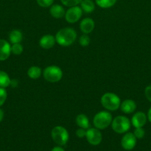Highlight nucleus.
<instances>
[{"mask_svg": "<svg viewBox=\"0 0 151 151\" xmlns=\"http://www.w3.org/2000/svg\"><path fill=\"white\" fill-rule=\"evenodd\" d=\"M65 10L60 4H52L50 8V14L55 19H62L65 15Z\"/></svg>", "mask_w": 151, "mask_h": 151, "instance_id": "2eb2a0df", "label": "nucleus"}, {"mask_svg": "<svg viewBox=\"0 0 151 151\" xmlns=\"http://www.w3.org/2000/svg\"><path fill=\"white\" fill-rule=\"evenodd\" d=\"M10 86H11L13 88H15L18 86V81L16 80H11L10 81Z\"/></svg>", "mask_w": 151, "mask_h": 151, "instance_id": "c756f323", "label": "nucleus"}, {"mask_svg": "<svg viewBox=\"0 0 151 151\" xmlns=\"http://www.w3.org/2000/svg\"><path fill=\"white\" fill-rule=\"evenodd\" d=\"M82 0H61L62 4L67 7H73V6H77L80 4Z\"/></svg>", "mask_w": 151, "mask_h": 151, "instance_id": "b1692460", "label": "nucleus"}, {"mask_svg": "<svg viewBox=\"0 0 151 151\" xmlns=\"http://www.w3.org/2000/svg\"><path fill=\"white\" fill-rule=\"evenodd\" d=\"M147 119H148V120L150 121V122H151V107L150 108V109H149V111H148V113H147Z\"/></svg>", "mask_w": 151, "mask_h": 151, "instance_id": "473e14b6", "label": "nucleus"}, {"mask_svg": "<svg viewBox=\"0 0 151 151\" xmlns=\"http://www.w3.org/2000/svg\"><path fill=\"white\" fill-rule=\"evenodd\" d=\"M77 33L74 29L71 27H65L59 29L56 33V41L62 47H68L75 42Z\"/></svg>", "mask_w": 151, "mask_h": 151, "instance_id": "f257e3e1", "label": "nucleus"}, {"mask_svg": "<svg viewBox=\"0 0 151 151\" xmlns=\"http://www.w3.org/2000/svg\"><path fill=\"white\" fill-rule=\"evenodd\" d=\"M7 97V91L4 88H1L0 87V107L4 105L5 103Z\"/></svg>", "mask_w": 151, "mask_h": 151, "instance_id": "393cba45", "label": "nucleus"}, {"mask_svg": "<svg viewBox=\"0 0 151 151\" xmlns=\"http://www.w3.org/2000/svg\"><path fill=\"white\" fill-rule=\"evenodd\" d=\"M82 11L86 13H90L95 10V4L93 0H82L80 3Z\"/></svg>", "mask_w": 151, "mask_h": 151, "instance_id": "a211bd4d", "label": "nucleus"}, {"mask_svg": "<svg viewBox=\"0 0 151 151\" xmlns=\"http://www.w3.org/2000/svg\"><path fill=\"white\" fill-rule=\"evenodd\" d=\"M147 116L144 112H136L131 119V123L135 128H143L147 122Z\"/></svg>", "mask_w": 151, "mask_h": 151, "instance_id": "9b49d317", "label": "nucleus"}, {"mask_svg": "<svg viewBox=\"0 0 151 151\" xmlns=\"http://www.w3.org/2000/svg\"><path fill=\"white\" fill-rule=\"evenodd\" d=\"M133 134H134L135 137H136V139H142L144 137L145 131L142 128H136Z\"/></svg>", "mask_w": 151, "mask_h": 151, "instance_id": "bb28decb", "label": "nucleus"}, {"mask_svg": "<svg viewBox=\"0 0 151 151\" xmlns=\"http://www.w3.org/2000/svg\"><path fill=\"white\" fill-rule=\"evenodd\" d=\"M137 139L133 133H126L121 140V145L126 150H131L136 147Z\"/></svg>", "mask_w": 151, "mask_h": 151, "instance_id": "1a4fd4ad", "label": "nucleus"}, {"mask_svg": "<svg viewBox=\"0 0 151 151\" xmlns=\"http://www.w3.org/2000/svg\"><path fill=\"white\" fill-rule=\"evenodd\" d=\"M56 42V38L53 35L47 34V35H43L40 38L39 45L41 48L44 49V50H49L54 47Z\"/></svg>", "mask_w": 151, "mask_h": 151, "instance_id": "f8f14e48", "label": "nucleus"}, {"mask_svg": "<svg viewBox=\"0 0 151 151\" xmlns=\"http://www.w3.org/2000/svg\"><path fill=\"white\" fill-rule=\"evenodd\" d=\"M51 151H65V150L62 147H60V146H56V147H53Z\"/></svg>", "mask_w": 151, "mask_h": 151, "instance_id": "7c9ffc66", "label": "nucleus"}, {"mask_svg": "<svg viewBox=\"0 0 151 151\" xmlns=\"http://www.w3.org/2000/svg\"><path fill=\"white\" fill-rule=\"evenodd\" d=\"M76 136L78 138H84V137H85L86 135V129L79 128L78 129L76 130Z\"/></svg>", "mask_w": 151, "mask_h": 151, "instance_id": "c85d7f7f", "label": "nucleus"}, {"mask_svg": "<svg viewBox=\"0 0 151 151\" xmlns=\"http://www.w3.org/2000/svg\"><path fill=\"white\" fill-rule=\"evenodd\" d=\"M63 72L57 66H49L43 71V77L49 83H57L62 80Z\"/></svg>", "mask_w": 151, "mask_h": 151, "instance_id": "423d86ee", "label": "nucleus"}, {"mask_svg": "<svg viewBox=\"0 0 151 151\" xmlns=\"http://www.w3.org/2000/svg\"><path fill=\"white\" fill-rule=\"evenodd\" d=\"M51 137L55 143L59 146H63L67 144L69 139V134L66 128L58 125L54 127L51 131Z\"/></svg>", "mask_w": 151, "mask_h": 151, "instance_id": "39448f33", "label": "nucleus"}, {"mask_svg": "<svg viewBox=\"0 0 151 151\" xmlns=\"http://www.w3.org/2000/svg\"><path fill=\"white\" fill-rule=\"evenodd\" d=\"M144 94L148 101L151 102V85L147 86L144 89Z\"/></svg>", "mask_w": 151, "mask_h": 151, "instance_id": "cd10ccee", "label": "nucleus"}, {"mask_svg": "<svg viewBox=\"0 0 151 151\" xmlns=\"http://www.w3.org/2000/svg\"><path fill=\"white\" fill-rule=\"evenodd\" d=\"M113 116L110 112L102 111L96 114L93 117V125L99 130H104L111 125Z\"/></svg>", "mask_w": 151, "mask_h": 151, "instance_id": "7ed1b4c3", "label": "nucleus"}, {"mask_svg": "<svg viewBox=\"0 0 151 151\" xmlns=\"http://www.w3.org/2000/svg\"><path fill=\"white\" fill-rule=\"evenodd\" d=\"M76 122L79 128H84V129H88L89 127H90L89 119L85 114H80L76 116Z\"/></svg>", "mask_w": 151, "mask_h": 151, "instance_id": "dca6fc26", "label": "nucleus"}, {"mask_svg": "<svg viewBox=\"0 0 151 151\" xmlns=\"http://www.w3.org/2000/svg\"><path fill=\"white\" fill-rule=\"evenodd\" d=\"M102 106L107 111H115L121 105V100L117 94L112 92L105 93L101 98Z\"/></svg>", "mask_w": 151, "mask_h": 151, "instance_id": "f03ea898", "label": "nucleus"}, {"mask_svg": "<svg viewBox=\"0 0 151 151\" xmlns=\"http://www.w3.org/2000/svg\"><path fill=\"white\" fill-rule=\"evenodd\" d=\"M23 52V47L20 43L18 44H13L11 46V53L16 55H19Z\"/></svg>", "mask_w": 151, "mask_h": 151, "instance_id": "4be33fe9", "label": "nucleus"}, {"mask_svg": "<svg viewBox=\"0 0 151 151\" xmlns=\"http://www.w3.org/2000/svg\"><path fill=\"white\" fill-rule=\"evenodd\" d=\"M86 139L91 145H99L102 141V135L100 130L97 128H88L86 130Z\"/></svg>", "mask_w": 151, "mask_h": 151, "instance_id": "6e6552de", "label": "nucleus"}, {"mask_svg": "<svg viewBox=\"0 0 151 151\" xmlns=\"http://www.w3.org/2000/svg\"><path fill=\"white\" fill-rule=\"evenodd\" d=\"M11 53V46L4 39H0V61L7 60Z\"/></svg>", "mask_w": 151, "mask_h": 151, "instance_id": "9d476101", "label": "nucleus"}, {"mask_svg": "<svg viewBox=\"0 0 151 151\" xmlns=\"http://www.w3.org/2000/svg\"><path fill=\"white\" fill-rule=\"evenodd\" d=\"M3 118H4V111H2V109H0V122L2 121Z\"/></svg>", "mask_w": 151, "mask_h": 151, "instance_id": "2f4dec72", "label": "nucleus"}, {"mask_svg": "<svg viewBox=\"0 0 151 151\" xmlns=\"http://www.w3.org/2000/svg\"><path fill=\"white\" fill-rule=\"evenodd\" d=\"M9 41L12 44H18L20 43L22 41V33L20 30L18 29H13V30L10 31L9 33Z\"/></svg>", "mask_w": 151, "mask_h": 151, "instance_id": "f3484780", "label": "nucleus"}, {"mask_svg": "<svg viewBox=\"0 0 151 151\" xmlns=\"http://www.w3.org/2000/svg\"><path fill=\"white\" fill-rule=\"evenodd\" d=\"M80 29L84 34H89L93 32L95 27V22L90 18H85L80 22Z\"/></svg>", "mask_w": 151, "mask_h": 151, "instance_id": "ddd939ff", "label": "nucleus"}, {"mask_svg": "<svg viewBox=\"0 0 151 151\" xmlns=\"http://www.w3.org/2000/svg\"><path fill=\"white\" fill-rule=\"evenodd\" d=\"M41 75V68L38 67V66H31L28 69V75L30 78L31 79H38V78H40Z\"/></svg>", "mask_w": 151, "mask_h": 151, "instance_id": "6ab92c4d", "label": "nucleus"}, {"mask_svg": "<svg viewBox=\"0 0 151 151\" xmlns=\"http://www.w3.org/2000/svg\"><path fill=\"white\" fill-rule=\"evenodd\" d=\"M37 4L42 7H49L53 4L54 0H36Z\"/></svg>", "mask_w": 151, "mask_h": 151, "instance_id": "a878e982", "label": "nucleus"}, {"mask_svg": "<svg viewBox=\"0 0 151 151\" xmlns=\"http://www.w3.org/2000/svg\"><path fill=\"white\" fill-rule=\"evenodd\" d=\"M120 109L123 113L129 114L133 113L135 111V110L136 109V103L133 100L127 99V100H124L122 103H121Z\"/></svg>", "mask_w": 151, "mask_h": 151, "instance_id": "4468645a", "label": "nucleus"}, {"mask_svg": "<svg viewBox=\"0 0 151 151\" xmlns=\"http://www.w3.org/2000/svg\"><path fill=\"white\" fill-rule=\"evenodd\" d=\"M95 1L102 8H110L116 3L117 0H95Z\"/></svg>", "mask_w": 151, "mask_h": 151, "instance_id": "412c9836", "label": "nucleus"}, {"mask_svg": "<svg viewBox=\"0 0 151 151\" xmlns=\"http://www.w3.org/2000/svg\"><path fill=\"white\" fill-rule=\"evenodd\" d=\"M11 79L9 77L8 74L4 71H0V87L1 88H7L10 86Z\"/></svg>", "mask_w": 151, "mask_h": 151, "instance_id": "aec40b11", "label": "nucleus"}, {"mask_svg": "<svg viewBox=\"0 0 151 151\" xmlns=\"http://www.w3.org/2000/svg\"><path fill=\"white\" fill-rule=\"evenodd\" d=\"M130 119L125 116H118L114 118L111 123L113 130L117 134H124L127 133L130 128Z\"/></svg>", "mask_w": 151, "mask_h": 151, "instance_id": "20e7f679", "label": "nucleus"}, {"mask_svg": "<svg viewBox=\"0 0 151 151\" xmlns=\"http://www.w3.org/2000/svg\"><path fill=\"white\" fill-rule=\"evenodd\" d=\"M82 10L79 6L70 7L65 12V17L67 22L70 24H73L78 22L82 16Z\"/></svg>", "mask_w": 151, "mask_h": 151, "instance_id": "0eeeda50", "label": "nucleus"}, {"mask_svg": "<svg viewBox=\"0 0 151 151\" xmlns=\"http://www.w3.org/2000/svg\"><path fill=\"white\" fill-rule=\"evenodd\" d=\"M79 44L81 47H87L89 45L90 42V37L87 35V34H83L81 37L79 38L78 40Z\"/></svg>", "mask_w": 151, "mask_h": 151, "instance_id": "5701e85b", "label": "nucleus"}]
</instances>
